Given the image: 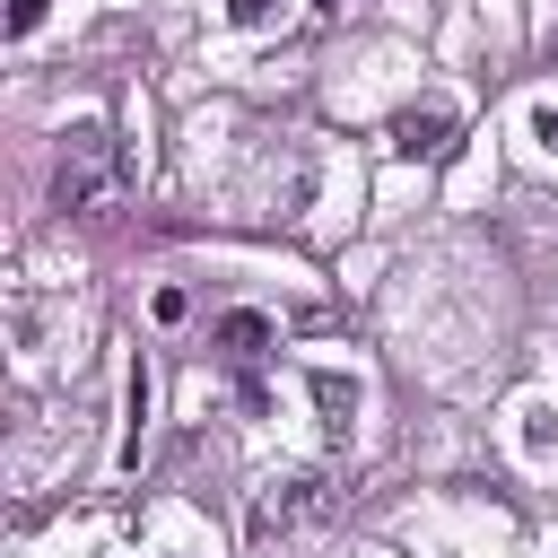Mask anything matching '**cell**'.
<instances>
[{
  "instance_id": "7a4b0ae2",
  "label": "cell",
  "mask_w": 558,
  "mask_h": 558,
  "mask_svg": "<svg viewBox=\"0 0 558 558\" xmlns=\"http://www.w3.org/2000/svg\"><path fill=\"white\" fill-rule=\"evenodd\" d=\"M323 506H331V480H323V471H279V480H262V488H253L244 532H253V541H279V532L314 523Z\"/></svg>"
},
{
  "instance_id": "277c9868",
  "label": "cell",
  "mask_w": 558,
  "mask_h": 558,
  "mask_svg": "<svg viewBox=\"0 0 558 558\" xmlns=\"http://www.w3.org/2000/svg\"><path fill=\"white\" fill-rule=\"evenodd\" d=\"M357 375H340V366H314V410H323V436L331 445H349V427H357Z\"/></svg>"
},
{
  "instance_id": "8992f818",
  "label": "cell",
  "mask_w": 558,
  "mask_h": 558,
  "mask_svg": "<svg viewBox=\"0 0 558 558\" xmlns=\"http://www.w3.org/2000/svg\"><path fill=\"white\" fill-rule=\"evenodd\" d=\"M218 349H227L235 366H262V357H270V314H253V305L218 314Z\"/></svg>"
},
{
  "instance_id": "6da1fadb",
  "label": "cell",
  "mask_w": 558,
  "mask_h": 558,
  "mask_svg": "<svg viewBox=\"0 0 558 558\" xmlns=\"http://www.w3.org/2000/svg\"><path fill=\"white\" fill-rule=\"evenodd\" d=\"M113 174H122L113 131H105V122H70L61 166H52V201H61V209H96V201L113 192Z\"/></svg>"
},
{
  "instance_id": "5b68a950",
  "label": "cell",
  "mask_w": 558,
  "mask_h": 558,
  "mask_svg": "<svg viewBox=\"0 0 558 558\" xmlns=\"http://www.w3.org/2000/svg\"><path fill=\"white\" fill-rule=\"evenodd\" d=\"M140 436H148V357H131V375H122V445H113V471L140 462Z\"/></svg>"
},
{
  "instance_id": "9c48e42d",
  "label": "cell",
  "mask_w": 558,
  "mask_h": 558,
  "mask_svg": "<svg viewBox=\"0 0 558 558\" xmlns=\"http://www.w3.org/2000/svg\"><path fill=\"white\" fill-rule=\"evenodd\" d=\"M532 131H541V148L558 157V105H541V113H532Z\"/></svg>"
},
{
  "instance_id": "ba28073f",
  "label": "cell",
  "mask_w": 558,
  "mask_h": 558,
  "mask_svg": "<svg viewBox=\"0 0 558 558\" xmlns=\"http://www.w3.org/2000/svg\"><path fill=\"white\" fill-rule=\"evenodd\" d=\"M44 9H52V0H17V9H9V35H17V44H26V35H35V26H44Z\"/></svg>"
},
{
  "instance_id": "3957f363",
  "label": "cell",
  "mask_w": 558,
  "mask_h": 558,
  "mask_svg": "<svg viewBox=\"0 0 558 558\" xmlns=\"http://www.w3.org/2000/svg\"><path fill=\"white\" fill-rule=\"evenodd\" d=\"M453 131H462V122H453V105H401L384 140H392V157H401V166H436V157H453Z\"/></svg>"
},
{
  "instance_id": "30bf717a",
  "label": "cell",
  "mask_w": 558,
  "mask_h": 558,
  "mask_svg": "<svg viewBox=\"0 0 558 558\" xmlns=\"http://www.w3.org/2000/svg\"><path fill=\"white\" fill-rule=\"evenodd\" d=\"M323 9H340V0H323Z\"/></svg>"
},
{
  "instance_id": "52a82bcc",
  "label": "cell",
  "mask_w": 558,
  "mask_h": 558,
  "mask_svg": "<svg viewBox=\"0 0 558 558\" xmlns=\"http://www.w3.org/2000/svg\"><path fill=\"white\" fill-rule=\"evenodd\" d=\"M279 17H288V0H227V26H244V35H262Z\"/></svg>"
}]
</instances>
